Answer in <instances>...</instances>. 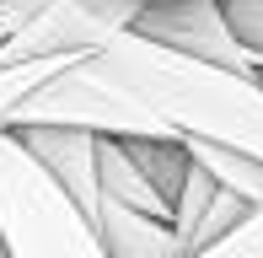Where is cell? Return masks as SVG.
Listing matches in <instances>:
<instances>
[{"mask_svg":"<svg viewBox=\"0 0 263 258\" xmlns=\"http://www.w3.org/2000/svg\"><path fill=\"white\" fill-rule=\"evenodd\" d=\"M124 151H129V161L145 172V183L161 194L166 215H172V199H177V189H183V172H188V151H183V140H124Z\"/></svg>","mask_w":263,"mask_h":258,"instance_id":"10","label":"cell"},{"mask_svg":"<svg viewBox=\"0 0 263 258\" xmlns=\"http://www.w3.org/2000/svg\"><path fill=\"white\" fill-rule=\"evenodd\" d=\"M140 6H156V0H140Z\"/></svg>","mask_w":263,"mask_h":258,"instance_id":"16","label":"cell"},{"mask_svg":"<svg viewBox=\"0 0 263 258\" xmlns=\"http://www.w3.org/2000/svg\"><path fill=\"white\" fill-rule=\"evenodd\" d=\"M43 6H49V0H0V43H6L11 32H22Z\"/></svg>","mask_w":263,"mask_h":258,"instance_id":"15","label":"cell"},{"mask_svg":"<svg viewBox=\"0 0 263 258\" xmlns=\"http://www.w3.org/2000/svg\"><path fill=\"white\" fill-rule=\"evenodd\" d=\"M247 215V199H236L231 189H220V183H215V199L204 205V215H199V226H194V237H188V258L194 253H204L210 242H220L226 231L236 226V220Z\"/></svg>","mask_w":263,"mask_h":258,"instance_id":"12","label":"cell"},{"mask_svg":"<svg viewBox=\"0 0 263 258\" xmlns=\"http://www.w3.org/2000/svg\"><path fill=\"white\" fill-rule=\"evenodd\" d=\"M140 16V0H49L22 32L0 43V65H27L49 54H97Z\"/></svg>","mask_w":263,"mask_h":258,"instance_id":"4","label":"cell"},{"mask_svg":"<svg viewBox=\"0 0 263 258\" xmlns=\"http://www.w3.org/2000/svg\"><path fill=\"white\" fill-rule=\"evenodd\" d=\"M194 258H263V199L247 205V215L236 220L220 242H210V248L194 253Z\"/></svg>","mask_w":263,"mask_h":258,"instance_id":"13","label":"cell"},{"mask_svg":"<svg viewBox=\"0 0 263 258\" xmlns=\"http://www.w3.org/2000/svg\"><path fill=\"white\" fill-rule=\"evenodd\" d=\"M220 16L231 27V38L263 65V0H220Z\"/></svg>","mask_w":263,"mask_h":258,"instance_id":"14","label":"cell"},{"mask_svg":"<svg viewBox=\"0 0 263 258\" xmlns=\"http://www.w3.org/2000/svg\"><path fill=\"white\" fill-rule=\"evenodd\" d=\"M129 32H140V38L161 43L172 54H188V60H204V65L263 81V65L231 38V27L220 16V0H156V6H140Z\"/></svg>","mask_w":263,"mask_h":258,"instance_id":"5","label":"cell"},{"mask_svg":"<svg viewBox=\"0 0 263 258\" xmlns=\"http://www.w3.org/2000/svg\"><path fill=\"white\" fill-rule=\"evenodd\" d=\"M86 129V135L107 140H177L129 86H118L113 76L97 65V54L54 70L43 86H32L16 108L6 113L0 129Z\"/></svg>","mask_w":263,"mask_h":258,"instance_id":"3","label":"cell"},{"mask_svg":"<svg viewBox=\"0 0 263 258\" xmlns=\"http://www.w3.org/2000/svg\"><path fill=\"white\" fill-rule=\"evenodd\" d=\"M91 226H97V242L107 258H183V248L172 237V220L140 215V210L113 205V199H97Z\"/></svg>","mask_w":263,"mask_h":258,"instance_id":"7","label":"cell"},{"mask_svg":"<svg viewBox=\"0 0 263 258\" xmlns=\"http://www.w3.org/2000/svg\"><path fill=\"white\" fill-rule=\"evenodd\" d=\"M97 189L102 199H113V205H129V210H140V215H156L166 220V205H161V194L145 183V172L129 161V151H124V140H107L97 135Z\"/></svg>","mask_w":263,"mask_h":258,"instance_id":"8","label":"cell"},{"mask_svg":"<svg viewBox=\"0 0 263 258\" xmlns=\"http://www.w3.org/2000/svg\"><path fill=\"white\" fill-rule=\"evenodd\" d=\"M76 60H86V54H49V60H27V65H0V124H6V113L16 108L32 86H43L54 70L76 65Z\"/></svg>","mask_w":263,"mask_h":258,"instance_id":"11","label":"cell"},{"mask_svg":"<svg viewBox=\"0 0 263 258\" xmlns=\"http://www.w3.org/2000/svg\"><path fill=\"white\" fill-rule=\"evenodd\" d=\"M11 135L22 140V151H27L32 161H38L43 172L76 199L81 215H91L97 210V135H86V129H11Z\"/></svg>","mask_w":263,"mask_h":258,"instance_id":"6","label":"cell"},{"mask_svg":"<svg viewBox=\"0 0 263 258\" xmlns=\"http://www.w3.org/2000/svg\"><path fill=\"white\" fill-rule=\"evenodd\" d=\"M0 253L6 258H107L91 215H81L38 161L0 129Z\"/></svg>","mask_w":263,"mask_h":258,"instance_id":"2","label":"cell"},{"mask_svg":"<svg viewBox=\"0 0 263 258\" xmlns=\"http://www.w3.org/2000/svg\"><path fill=\"white\" fill-rule=\"evenodd\" d=\"M183 151H188V161H199V167H204L220 189H231L236 199H247V205H258V199H263V161H258V156L210 145V140H183Z\"/></svg>","mask_w":263,"mask_h":258,"instance_id":"9","label":"cell"},{"mask_svg":"<svg viewBox=\"0 0 263 258\" xmlns=\"http://www.w3.org/2000/svg\"><path fill=\"white\" fill-rule=\"evenodd\" d=\"M97 65L118 86H129L177 140H210V145L242 151L263 161V81L236 70L172 54L140 32H118L97 49Z\"/></svg>","mask_w":263,"mask_h":258,"instance_id":"1","label":"cell"}]
</instances>
